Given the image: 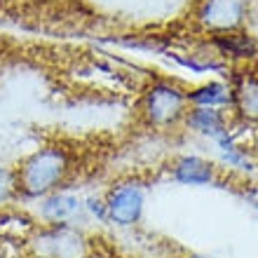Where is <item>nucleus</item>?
Returning a JSON list of instances; mask_svg holds the SVG:
<instances>
[{
	"mask_svg": "<svg viewBox=\"0 0 258 258\" xmlns=\"http://www.w3.org/2000/svg\"><path fill=\"white\" fill-rule=\"evenodd\" d=\"M82 153L66 141H47L21 157L14 167L19 200L40 202L52 192L73 188L75 176L82 171Z\"/></svg>",
	"mask_w": 258,
	"mask_h": 258,
	"instance_id": "f257e3e1",
	"label": "nucleus"
},
{
	"mask_svg": "<svg viewBox=\"0 0 258 258\" xmlns=\"http://www.w3.org/2000/svg\"><path fill=\"white\" fill-rule=\"evenodd\" d=\"M190 108L188 94L169 80H157L139 99V117L150 129H169L183 122Z\"/></svg>",
	"mask_w": 258,
	"mask_h": 258,
	"instance_id": "f03ea898",
	"label": "nucleus"
},
{
	"mask_svg": "<svg viewBox=\"0 0 258 258\" xmlns=\"http://www.w3.org/2000/svg\"><path fill=\"white\" fill-rule=\"evenodd\" d=\"M106 207V221L120 228L136 225L146 209V183L139 178L117 181L101 195Z\"/></svg>",
	"mask_w": 258,
	"mask_h": 258,
	"instance_id": "7ed1b4c3",
	"label": "nucleus"
},
{
	"mask_svg": "<svg viewBox=\"0 0 258 258\" xmlns=\"http://www.w3.org/2000/svg\"><path fill=\"white\" fill-rule=\"evenodd\" d=\"M35 246L45 258H85L87 239L75 225L49 223L35 237Z\"/></svg>",
	"mask_w": 258,
	"mask_h": 258,
	"instance_id": "20e7f679",
	"label": "nucleus"
},
{
	"mask_svg": "<svg viewBox=\"0 0 258 258\" xmlns=\"http://www.w3.org/2000/svg\"><path fill=\"white\" fill-rule=\"evenodd\" d=\"M246 12V0H204L200 21L214 33L235 31Z\"/></svg>",
	"mask_w": 258,
	"mask_h": 258,
	"instance_id": "39448f33",
	"label": "nucleus"
},
{
	"mask_svg": "<svg viewBox=\"0 0 258 258\" xmlns=\"http://www.w3.org/2000/svg\"><path fill=\"white\" fill-rule=\"evenodd\" d=\"M40 202H42V216L47 218L49 223L73 225L78 221V216L85 214V200L71 190L52 192V195L42 197Z\"/></svg>",
	"mask_w": 258,
	"mask_h": 258,
	"instance_id": "423d86ee",
	"label": "nucleus"
},
{
	"mask_svg": "<svg viewBox=\"0 0 258 258\" xmlns=\"http://www.w3.org/2000/svg\"><path fill=\"white\" fill-rule=\"evenodd\" d=\"M171 178L181 185H211L216 183V167L197 155H183L171 164Z\"/></svg>",
	"mask_w": 258,
	"mask_h": 258,
	"instance_id": "0eeeda50",
	"label": "nucleus"
},
{
	"mask_svg": "<svg viewBox=\"0 0 258 258\" xmlns=\"http://www.w3.org/2000/svg\"><path fill=\"white\" fill-rule=\"evenodd\" d=\"M183 122L195 134H202L207 139H211V141H216L218 136L230 132L228 129V117H225V113L221 108H197V106H190Z\"/></svg>",
	"mask_w": 258,
	"mask_h": 258,
	"instance_id": "6e6552de",
	"label": "nucleus"
},
{
	"mask_svg": "<svg viewBox=\"0 0 258 258\" xmlns=\"http://www.w3.org/2000/svg\"><path fill=\"white\" fill-rule=\"evenodd\" d=\"M188 94V103L197 106V108H228L235 103V92H232L230 82H221V80H211L204 82L200 87L185 92Z\"/></svg>",
	"mask_w": 258,
	"mask_h": 258,
	"instance_id": "1a4fd4ad",
	"label": "nucleus"
},
{
	"mask_svg": "<svg viewBox=\"0 0 258 258\" xmlns=\"http://www.w3.org/2000/svg\"><path fill=\"white\" fill-rule=\"evenodd\" d=\"M216 45L225 56H232V59H256L258 56V40L249 33H237V31L216 33Z\"/></svg>",
	"mask_w": 258,
	"mask_h": 258,
	"instance_id": "9d476101",
	"label": "nucleus"
},
{
	"mask_svg": "<svg viewBox=\"0 0 258 258\" xmlns=\"http://www.w3.org/2000/svg\"><path fill=\"white\" fill-rule=\"evenodd\" d=\"M232 92H235L232 108H237L249 120H258V75H244L237 87H232Z\"/></svg>",
	"mask_w": 258,
	"mask_h": 258,
	"instance_id": "9b49d317",
	"label": "nucleus"
},
{
	"mask_svg": "<svg viewBox=\"0 0 258 258\" xmlns=\"http://www.w3.org/2000/svg\"><path fill=\"white\" fill-rule=\"evenodd\" d=\"M218 153H221V160H223L228 167H237V169H251V155L246 153L244 146H239L235 141V136L230 132H225L223 136L216 139Z\"/></svg>",
	"mask_w": 258,
	"mask_h": 258,
	"instance_id": "f8f14e48",
	"label": "nucleus"
},
{
	"mask_svg": "<svg viewBox=\"0 0 258 258\" xmlns=\"http://www.w3.org/2000/svg\"><path fill=\"white\" fill-rule=\"evenodd\" d=\"M19 200L17 192V176H14V167L0 164V209Z\"/></svg>",
	"mask_w": 258,
	"mask_h": 258,
	"instance_id": "ddd939ff",
	"label": "nucleus"
},
{
	"mask_svg": "<svg viewBox=\"0 0 258 258\" xmlns=\"http://www.w3.org/2000/svg\"><path fill=\"white\" fill-rule=\"evenodd\" d=\"M244 197L249 200V204H253V207H258V188H253L251 192H244Z\"/></svg>",
	"mask_w": 258,
	"mask_h": 258,
	"instance_id": "4468645a",
	"label": "nucleus"
},
{
	"mask_svg": "<svg viewBox=\"0 0 258 258\" xmlns=\"http://www.w3.org/2000/svg\"><path fill=\"white\" fill-rule=\"evenodd\" d=\"M190 258H209V256H190Z\"/></svg>",
	"mask_w": 258,
	"mask_h": 258,
	"instance_id": "2eb2a0df",
	"label": "nucleus"
}]
</instances>
